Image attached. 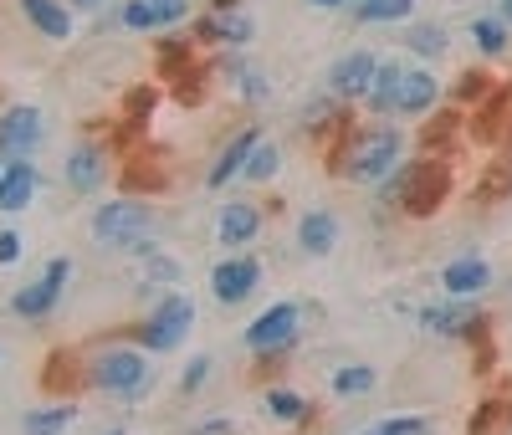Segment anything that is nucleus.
<instances>
[{"mask_svg": "<svg viewBox=\"0 0 512 435\" xmlns=\"http://www.w3.org/2000/svg\"><path fill=\"white\" fill-rule=\"evenodd\" d=\"M190 435H236V425H231L226 415H216V420H200Z\"/></svg>", "mask_w": 512, "mask_h": 435, "instance_id": "40", "label": "nucleus"}, {"mask_svg": "<svg viewBox=\"0 0 512 435\" xmlns=\"http://www.w3.org/2000/svg\"><path fill=\"white\" fill-rule=\"evenodd\" d=\"M472 41H477V52L482 57H502L512 47V26L502 16H477L472 21Z\"/></svg>", "mask_w": 512, "mask_h": 435, "instance_id": "30", "label": "nucleus"}, {"mask_svg": "<svg viewBox=\"0 0 512 435\" xmlns=\"http://www.w3.org/2000/svg\"><path fill=\"white\" fill-rule=\"evenodd\" d=\"M118 26L123 31H159V16H154V6H149V0H123V6H118Z\"/></svg>", "mask_w": 512, "mask_h": 435, "instance_id": "33", "label": "nucleus"}, {"mask_svg": "<svg viewBox=\"0 0 512 435\" xmlns=\"http://www.w3.org/2000/svg\"><path fill=\"white\" fill-rule=\"evenodd\" d=\"M21 251H26V241H21L16 231H0V267H16Z\"/></svg>", "mask_w": 512, "mask_h": 435, "instance_id": "37", "label": "nucleus"}, {"mask_svg": "<svg viewBox=\"0 0 512 435\" xmlns=\"http://www.w3.org/2000/svg\"><path fill=\"white\" fill-rule=\"evenodd\" d=\"M21 16L31 21L36 36L72 41V6H62V0H21Z\"/></svg>", "mask_w": 512, "mask_h": 435, "instance_id": "23", "label": "nucleus"}, {"mask_svg": "<svg viewBox=\"0 0 512 435\" xmlns=\"http://www.w3.org/2000/svg\"><path fill=\"white\" fill-rule=\"evenodd\" d=\"M328 389H333V400H364L379 389V369L374 364H338L328 374Z\"/></svg>", "mask_w": 512, "mask_h": 435, "instance_id": "25", "label": "nucleus"}, {"mask_svg": "<svg viewBox=\"0 0 512 435\" xmlns=\"http://www.w3.org/2000/svg\"><path fill=\"white\" fill-rule=\"evenodd\" d=\"M267 415L277 425H313V400L297 389H267Z\"/></svg>", "mask_w": 512, "mask_h": 435, "instance_id": "26", "label": "nucleus"}, {"mask_svg": "<svg viewBox=\"0 0 512 435\" xmlns=\"http://www.w3.org/2000/svg\"><path fill=\"white\" fill-rule=\"evenodd\" d=\"M323 159H328V174H333V180L374 190L379 180H390V174L405 164V128H400L395 118L354 123L349 134L338 139Z\"/></svg>", "mask_w": 512, "mask_h": 435, "instance_id": "1", "label": "nucleus"}, {"mask_svg": "<svg viewBox=\"0 0 512 435\" xmlns=\"http://www.w3.org/2000/svg\"><path fill=\"white\" fill-rule=\"evenodd\" d=\"M72 425H77V400H52L41 410H26L21 435H67Z\"/></svg>", "mask_w": 512, "mask_h": 435, "instance_id": "24", "label": "nucleus"}, {"mask_svg": "<svg viewBox=\"0 0 512 435\" xmlns=\"http://www.w3.org/2000/svg\"><path fill=\"white\" fill-rule=\"evenodd\" d=\"M221 72H226V82H236V98H241L246 108H262V103L272 98V77H267V67L246 62L241 52H231Z\"/></svg>", "mask_w": 512, "mask_h": 435, "instance_id": "22", "label": "nucleus"}, {"mask_svg": "<svg viewBox=\"0 0 512 435\" xmlns=\"http://www.w3.org/2000/svg\"><path fill=\"white\" fill-rule=\"evenodd\" d=\"M262 261H256L251 251H226V261H216L210 267V297L221 302V308H241V302L256 297V287H262Z\"/></svg>", "mask_w": 512, "mask_h": 435, "instance_id": "10", "label": "nucleus"}, {"mask_svg": "<svg viewBox=\"0 0 512 435\" xmlns=\"http://www.w3.org/2000/svg\"><path fill=\"white\" fill-rule=\"evenodd\" d=\"M139 256H144V287H175V282H180V261L164 256L159 241H149Z\"/></svg>", "mask_w": 512, "mask_h": 435, "instance_id": "31", "label": "nucleus"}, {"mask_svg": "<svg viewBox=\"0 0 512 435\" xmlns=\"http://www.w3.org/2000/svg\"><path fill=\"white\" fill-rule=\"evenodd\" d=\"M415 16V0H354V21L359 26H395Z\"/></svg>", "mask_w": 512, "mask_h": 435, "instance_id": "27", "label": "nucleus"}, {"mask_svg": "<svg viewBox=\"0 0 512 435\" xmlns=\"http://www.w3.org/2000/svg\"><path fill=\"white\" fill-rule=\"evenodd\" d=\"M41 139H47V113L36 103H11L0 113V164H16V159H36Z\"/></svg>", "mask_w": 512, "mask_h": 435, "instance_id": "9", "label": "nucleus"}, {"mask_svg": "<svg viewBox=\"0 0 512 435\" xmlns=\"http://www.w3.org/2000/svg\"><path fill=\"white\" fill-rule=\"evenodd\" d=\"M67 282H72V256H52L47 267H41L36 282H26V287L11 292V313L26 318V323H47V318L62 308Z\"/></svg>", "mask_w": 512, "mask_h": 435, "instance_id": "7", "label": "nucleus"}, {"mask_svg": "<svg viewBox=\"0 0 512 435\" xmlns=\"http://www.w3.org/2000/svg\"><path fill=\"white\" fill-rule=\"evenodd\" d=\"M364 435H431V420L425 415H395V420H379Z\"/></svg>", "mask_w": 512, "mask_h": 435, "instance_id": "35", "label": "nucleus"}, {"mask_svg": "<svg viewBox=\"0 0 512 435\" xmlns=\"http://www.w3.org/2000/svg\"><path fill=\"white\" fill-rule=\"evenodd\" d=\"M507 420H512V405H507V400H487V405L472 410V420H466V435H497Z\"/></svg>", "mask_w": 512, "mask_h": 435, "instance_id": "32", "label": "nucleus"}, {"mask_svg": "<svg viewBox=\"0 0 512 435\" xmlns=\"http://www.w3.org/2000/svg\"><path fill=\"white\" fill-rule=\"evenodd\" d=\"M487 82H492L487 72H466L461 87H456V98H482V93H487Z\"/></svg>", "mask_w": 512, "mask_h": 435, "instance_id": "39", "label": "nucleus"}, {"mask_svg": "<svg viewBox=\"0 0 512 435\" xmlns=\"http://www.w3.org/2000/svg\"><path fill=\"white\" fill-rule=\"evenodd\" d=\"M400 82H405V62L400 57H379V72L369 82V93H364V108L374 118H395L400 108Z\"/></svg>", "mask_w": 512, "mask_h": 435, "instance_id": "21", "label": "nucleus"}, {"mask_svg": "<svg viewBox=\"0 0 512 435\" xmlns=\"http://www.w3.org/2000/svg\"><path fill=\"white\" fill-rule=\"evenodd\" d=\"M256 139H262V128H256V123H246L236 139H226V149L216 154V164L205 169V185H210V190H226L231 180H241L246 154H251V144H256Z\"/></svg>", "mask_w": 512, "mask_h": 435, "instance_id": "19", "label": "nucleus"}, {"mask_svg": "<svg viewBox=\"0 0 512 435\" xmlns=\"http://www.w3.org/2000/svg\"><path fill=\"white\" fill-rule=\"evenodd\" d=\"M36 185H41V169L36 159H16L0 169V215H16L36 200Z\"/></svg>", "mask_w": 512, "mask_h": 435, "instance_id": "20", "label": "nucleus"}, {"mask_svg": "<svg viewBox=\"0 0 512 435\" xmlns=\"http://www.w3.org/2000/svg\"><path fill=\"white\" fill-rule=\"evenodd\" d=\"M256 236H262V205L256 200H226L216 215V241L226 251H246Z\"/></svg>", "mask_w": 512, "mask_h": 435, "instance_id": "15", "label": "nucleus"}, {"mask_svg": "<svg viewBox=\"0 0 512 435\" xmlns=\"http://www.w3.org/2000/svg\"><path fill=\"white\" fill-rule=\"evenodd\" d=\"M62 185H67L72 195H98V190L108 185V149L93 144V139L72 144L67 159H62Z\"/></svg>", "mask_w": 512, "mask_h": 435, "instance_id": "13", "label": "nucleus"}, {"mask_svg": "<svg viewBox=\"0 0 512 435\" xmlns=\"http://www.w3.org/2000/svg\"><path fill=\"white\" fill-rule=\"evenodd\" d=\"M374 72H379V57H374L369 47H354V52H344V57L328 67L323 87H328V98H338V103H349V108H354V103H364Z\"/></svg>", "mask_w": 512, "mask_h": 435, "instance_id": "11", "label": "nucleus"}, {"mask_svg": "<svg viewBox=\"0 0 512 435\" xmlns=\"http://www.w3.org/2000/svg\"><path fill=\"white\" fill-rule=\"evenodd\" d=\"M0 169H6V164H0Z\"/></svg>", "mask_w": 512, "mask_h": 435, "instance_id": "45", "label": "nucleus"}, {"mask_svg": "<svg viewBox=\"0 0 512 435\" xmlns=\"http://www.w3.org/2000/svg\"><path fill=\"white\" fill-rule=\"evenodd\" d=\"M67 6H72V11H103L108 0H67Z\"/></svg>", "mask_w": 512, "mask_h": 435, "instance_id": "41", "label": "nucleus"}, {"mask_svg": "<svg viewBox=\"0 0 512 435\" xmlns=\"http://www.w3.org/2000/svg\"><path fill=\"white\" fill-rule=\"evenodd\" d=\"M379 205H400L410 221H425L436 215L451 195V169L441 159H405L390 180H379Z\"/></svg>", "mask_w": 512, "mask_h": 435, "instance_id": "3", "label": "nucleus"}, {"mask_svg": "<svg viewBox=\"0 0 512 435\" xmlns=\"http://www.w3.org/2000/svg\"><path fill=\"white\" fill-rule=\"evenodd\" d=\"M507 190H512V164H502L492 180L482 185V200H497V195H507Z\"/></svg>", "mask_w": 512, "mask_h": 435, "instance_id": "38", "label": "nucleus"}, {"mask_svg": "<svg viewBox=\"0 0 512 435\" xmlns=\"http://www.w3.org/2000/svg\"><path fill=\"white\" fill-rule=\"evenodd\" d=\"M297 338H303V302H272L267 313H256L241 328V348L256 354V364H277L282 354H292Z\"/></svg>", "mask_w": 512, "mask_h": 435, "instance_id": "6", "label": "nucleus"}, {"mask_svg": "<svg viewBox=\"0 0 512 435\" xmlns=\"http://www.w3.org/2000/svg\"><path fill=\"white\" fill-rule=\"evenodd\" d=\"M436 282H441V297H472V302H477V297L492 287V261L477 256V251H466V256L446 261Z\"/></svg>", "mask_w": 512, "mask_h": 435, "instance_id": "14", "label": "nucleus"}, {"mask_svg": "<svg viewBox=\"0 0 512 435\" xmlns=\"http://www.w3.org/2000/svg\"><path fill=\"white\" fill-rule=\"evenodd\" d=\"M405 47H410L420 62H441L451 41H446V26H436V21H420V26H410V31H405Z\"/></svg>", "mask_w": 512, "mask_h": 435, "instance_id": "29", "label": "nucleus"}, {"mask_svg": "<svg viewBox=\"0 0 512 435\" xmlns=\"http://www.w3.org/2000/svg\"><path fill=\"white\" fill-rule=\"evenodd\" d=\"M308 6H318V11H338V6H349V0H308Z\"/></svg>", "mask_w": 512, "mask_h": 435, "instance_id": "42", "label": "nucleus"}, {"mask_svg": "<svg viewBox=\"0 0 512 435\" xmlns=\"http://www.w3.org/2000/svg\"><path fill=\"white\" fill-rule=\"evenodd\" d=\"M210 374H216V359H210V354H195V359L185 364V374H180V395H185V400H195L200 389L210 384Z\"/></svg>", "mask_w": 512, "mask_h": 435, "instance_id": "34", "label": "nucleus"}, {"mask_svg": "<svg viewBox=\"0 0 512 435\" xmlns=\"http://www.w3.org/2000/svg\"><path fill=\"white\" fill-rule=\"evenodd\" d=\"M149 6H154V16H159V31L190 21V0H149Z\"/></svg>", "mask_w": 512, "mask_h": 435, "instance_id": "36", "label": "nucleus"}, {"mask_svg": "<svg viewBox=\"0 0 512 435\" xmlns=\"http://www.w3.org/2000/svg\"><path fill=\"white\" fill-rule=\"evenodd\" d=\"M108 435H128V430H108Z\"/></svg>", "mask_w": 512, "mask_h": 435, "instance_id": "44", "label": "nucleus"}, {"mask_svg": "<svg viewBox=\"0 0 512 435\" xmlns=\"http://www.w3.org/2000/svg\"><path fill=\"white\" fill-rule=\"evenodd\" d=\"M338 236H344V226H338V215L328 205H313L303 221H297V251L303 256H333Z\"/></svg>", "mask_w": 512, "mask_h": 435, "instance_id": "18", "label": "nucleus"}, {"mask_svg": "<svg viewBox=\"0 0 512 435\" xmlns=\"http://www.w3.org/2000/svg\"><path fill=\"white\" fill-rule=\"evenodd\" d=\"M77 389H88V364H82L72 348H52L47 364H41V395L47 400H72Z\"/></svg>", "mask_w": 512, "mask_h": 435, "instance_id": "16", "label": "nucleus"}, {"mask_svg": "<svg viewBox=\"0 0 512 435\" xmlns=\"http://www.w3.org/2000/svg\"><path fill=\"white\" fill-rule=\"evenodd\" d=\"M277 169H282V149L262 134L251 144V154H246V169H241V180L246 185H267V180H277Z\"/></svg>", "mask_w": 512, "mask_h": 435, "instance_id": "28", "label": "nucleus"}, {"mask_svg": "<svg viewBox=\"0 0 512 435\" xmlns=\"http://www.w3.org/2000/svg\"><path fill=\"white\" fill-rule=\"evenodd\" d=\"M93 241L98 246H113V251H128V256H139L149 241H154V226H159V215L149 200H134V195H118V200H103L93 210Z\"/></svg>", "mask_w": 512, "mask_h": 435, "instance_id": "4", "label": "nucleus"}, {"mask_svg": "<svg viewBox=\"0 0 512 435\" xmlns=\"http://www.w3.org/2000/svg\"><path fill=\"white\" fill-rule=\"evenodd\" d=\"M415 318H420L425 333H436V338H466V343L487 338V313L477 308L472 297H436V302H425Z\"/></svg>", "mask_w": 512, "mask_h": 435, "instance_id": "8", "label": "nucleus"}, {"mask_svg": "<svg viewBox=\"0 0 512 435\" xmlns=\"http://www.w3.org/2000/svg\"><path fill=\"white\" fill-rule=\"evenodd\" d=\"M441 103V77L431 67H405V82H400V108L395 118H425Z\"/></svg>", "mask_w": 512, "mask_h": 435, "instance_id": "17", "label": "nucleus"}, {"mask_svg": "<svg viewBox=\"0 0 512 435\" xmlns=\"http://www.w3.org/2000/svg\"><path fill=\"white\" fill-rule=\"evenodd\" d=\"M502 21L512 26V0H502Z\"/></svg>", "mask_w": 512, "mask_h": 435, "instance_id": "43", "label": "nucleus"}, {"mask_svg": "<svg viewBox=\"0 0 512 435\" xmlns=\"http://www.w3.org/2000/svg\"><path fill=\"white\" fill-rule=\"evenodd\" d=\"M154 354H144L139 343H103L88 354V389H98V395L108 400H144L154 389V369H149Z\"/></svg>", "mask_w": 512, "mask_h": 435, "instance_id": "2", "label": "nucleus"}, {"mask_svg": "<svg viewBox=\"0 0 512 435\" xmlns=\"http://www.w3.org/2000/svg\"><path fill=\"white\" fill-rule=\"evenodd\" d=\"M190 333H195V297L190 292H164L134 328H123V338L139 343L144 354H175Z\"/></svg>", "mask_w": 512, "mask_h": 435, "instance_id": "5", "label": "nucleus"}, {"mask_svg": "<svg viewBox=\"0 0 512 435\" xmlns=\"http://www.w3.org/2000/svg\"><path fill=\"white\" fill-rule=\"evenodd\" d=\"M195 41H205V47H226V52H246L256 41V21L246 6L236 11H205L195 21Z\"/></svg>", "mask_w": 512, "mask_h": 435, "instance_id": "12", "label": "nucleus"}]
</instances>
